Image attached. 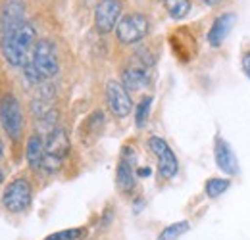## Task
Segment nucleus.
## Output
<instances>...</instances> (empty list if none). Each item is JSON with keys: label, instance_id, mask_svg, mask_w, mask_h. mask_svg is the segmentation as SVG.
Wrapping results in <instances>:
<instances>
[{"label": "nucleus", "instance_id": "9", "mask_svg": "<svg viewBox=\"0 0 250 240\" xmlns=\"http://www.w3.org/2000/svg\"><path fill=\"white\" fill-rule=\"evenodd\" d=\"M25 4L23 0H6L0 12V37L14 31L20 23L25 21Z\"/></svg>", "mask_w": 250, "mask_h": 240}, {"label": "nucleus", "instance_id": "5", "mask_svg": "<svg viewBox=\"0 0 250 240\" xmlns=\"http://www.w3.org/2000/svg\"><path fill=\"white\" fill-rule=\"evenodd\" d=\"M118 40L124 44H135L148 35V20L143 14H129L120 20L116 27Z\"/></svg>", "mask_w": 250, "mask_h": 240}, {"label": "nucleus", "instance_id": "25", "mask_svg": "<svg viewBox=\"0 0 250 240\" xmlns=\"http://www.w3.org/2000/svg\"><path fill=\"white\" fill-rule=\"evenodd\" d=\"M2 179H4V175H2V171H0V182H2Z\"/></svg>", "mask_w": 250, "mask_h": 240}, {"label": "nucleus", "instance_id": "22", "mask_svg": "<svg viewBox=\"0 0 250 240\" xmlns=\"http://www.w3.org/2000/svg\"><path fill=\"white\" fill-rule=\"evenodd\" d=\"M150 173H152L150 167H139L137 169V177H150Z\"/></svg>", "mask_w": 250, "mask_h": 240}, {"label": "nucleus", "instance_id": "16", "mask_svg": "<svg viewBox=\"0 0 250 240\" xmlns=\"http://www.w3.org/2000/svg\"><path fill=\"white\" fill-rule=\"evenodd\" d=\"M190 229L188 221H177V223H171L167 225L160 235H158V240H179L185 233Z\"/></svg>", "mask_w": 250, "mask_h": 240}, {"label": "nucleus", "instance_id": "7", "mask_svg": "<svg viewBox=\"0 0 250 240\" xmlns=\"http://www.w3.org/2000/svg\"><path fill=\"white\" fill-rule=\"evenodd\" d=\"M122 16V2L120 0H100L94 10V25L98 33H110L118 27Z\"/></svg>", "mask_w": 250, "mask_h": 240}, {"label": "nucleus", "instance_id": "19", "mask_svg": "<svg viewBox=\"0 0 250 240\" xmlns=\"http://www.w3.org/2000/svg\"><path fill=\"white\" fill-rule=\"evenodd\" d=\"M150 106H152V96H145L139 106H137V112H135V121H137V127H143L146 120H148V114H150Z\"/></svg>", "mask_w": 250, "mask_h": 240}, {"label": "nucleus", "instance_id": "14", "mask_svg": "<svg viewBox=\"0 0 250 240\" xmlns=\"http://www.w3.org/2000/svg\"><path fill=\"white\" fill-rule=\"evenodd\" d=\"M233 23H235V16L233 14H221L219 18H216L214 25L210 27V33H208V42L212 46H219L225 40V37L229 35Z\"/></svg>", "mask_w": 250, "mask_h": 240}, {"label": "nucleus", "instance_id": "4", "mask_svg": "<svg viewBox=\"0 0 250 240\" xmlns=\"http://www.w3.org/2000/svg\"><path fill=\"white\" fill-rule=\"evenodd\" d=\"M0 121L4 131L8 133V137L12 140H18L23 129V116H21V108L20 102L16 100V96L6 94L0 102Z\"/></svg>", "mask_w": 250, "mask_h": 240}, {"label": "nucleus", "instance_id": "15", "mask_svg": "<svg viewBox=\"0 0 250 240\" xmlns=\"http://www.w3.org/2000/svg\"><path fill=\"white\" fill-rule=\"evenodd\" d=\"M44 140L39 137V135H31L29 140H27V161L33 169H41L42 167V161H44Z\"/></svg>", "mask_w": 250, "mask_h": 240}, {"label": "nucleus", "instance_id": "18", "mask_svg": "<svg viewBox=\"0 0 250 240\" xmlns=\"http://www.w3.org/2000/svg\"><path fill=\"white\" fill-rule=\"evenodd\" d=\"M229 186H231L229 179H210L206 182V194H208V198H218Z\"/></svg>", "mask_w": 250, "mask_h": 240}, {"label": "nucleus", "instance_id": "3", "mask_svg": "<svg viewBox=\"0 0 250 240\" xmlns=\"http://www.w3.org/2000/svg\"><path fill=\"white\" fill-rule=\"evenodd\" d=\"M31 198L33 188L29 180L20 177V179H14L6 186V192L2 196V204L8 211L20 213V211H25L31 206Z\"/></svg>", "mask_w": 250, "mask_h": 240}, {"label": "nucleus", "instance_id": "6", "mask_svg": "<svg viewBox=\"0 0 250 240\" xmlns=\"http://www.w3.org/2000/svg\"><path fill=\"white\" fill-rule=\"evenodd\" d=\"M148 148L152 150V154L158 158V167H160V175L164 179H173L177 175V169H179V163H177V158L173 150L167 146V142L160 137H152L148 140Z\"/></svg>", "mask_w": 250, "mask_h": 240}, {"label": "nucleus", "instance_id": "11", "mask_svg": "<svg viewBox=\"0 0 250 240\" xmlns=\"http://www.w3.org/2000/svg\"><path fill=\"white\" fill-rule=\"evenodd\" d=\"M69 148H71V142H69L67 133L63 129H60V127H54L48 133L46 140H44V152H46V156L63 161L67 158V154H69Z\"/></svg>", "mask_w": 250, "mask_h": 240}, {"label": "nucleus", "instance_id": "12", "mask_svg": "<svg viewBox=\"0 0 250 240\" xmlns=\"http://www.w3.org/2000/svg\"><path fill=\"white\" fill-rule=\"evenodd\" d=\"M216 163L225 175H237L239 173V163H237V156L233 154L229 142H225L221 137L216 139Z\"/></svg>", "mask_w": 250, "mask_h": 240}, {"label": "nucleus", "instance_id": "17", "mask_svg": "<svg viewBox=\"0 0 250 240\" xmlns=\"http://www.w3.org/2000/svg\"><path fill=\"white\" fill-rule=\"evenodd\" d=\"M164 6L173 20H183L190 10V0H164Z\"/></svg>", "mask_w": 250, "mask_h": 240}, {"label": "nucleus", "instance_id": "2", "mask_svg": "<svg viewBox=\"0 0 250 240\" xmlns=\"http://www.w3.org/2000/svg\"><path fill=\"white\" fill-rule=\"evenodd\" d=\"M29 61L37 67V71L41 73L42 79H52V77L58 73V69H60L56 46H54V42L48 40V39L37 40Z\"/></svg>", "mask_w": 250, "mask_h": 240}, {"label": "nucleus", "instance_id": "10", "mask_svg": "<svg viewBox=\"0 0 250 240\" xmlns=\"http://www.w3.org/2000/svg\"><path fill=\"white\" fill-rule=\"evenodd\" d=\"M116 180H118V186H120L124 192H131V190L135 188V182H137V173H135V152L131 150L129 146L124 148L120 165H118V173H116Z\"/></svg>", "mask_w": 250, "mask_h": 240}, {"label": "nucleus", "instance_id": "8", "mask_svg": "<svg viewBox=\"0 0 250 240\" xmlns=\"http://www.w3.org/2000/svg\"><path fill=\"white\" fill-rule=\"evenodd\" d=\"M106 100H108L110 110L118 118H127L131 114V110H133V102H131L129 90L118 81H108V85H106Z\"/></svg>", "mask_w": 250, "mask_h": 240}, {"label": "nucleus", "instance_id": "24", "mask_svg": "<svg viewBox=\"0 0 250 240\" xmlns=\"http://www.w3.org/2000/svg\"><path fill=\"white\" fill-rule=\"evenodd\" d=\"M2 154H4V144H2V140H0V158H2Z\"/></svg>", "mask_w": 250, "mask_h": 240}, {"label": "nucleus", "instance_id": "20", "mask_svg": "<svg viewBox=\"0 0 250 240\" xmlns=\"http://www.w3.org/2000/svg\"><path fill=\"white\" fill-rule=\"evenodd\" d=\"M81 237H85V229H67V231L54 233L44 240H79Z\"/></svg>", "mask_w": 250, "mask_h": 240}, {"label": "nucleus", "instance_id": "13", "mask_svg": "<svg viewBox=\"0 0 250 240\" xmlns=\"http://www.w3.org/2000/svg\"><path fill=\"white\" fill-rule=\"evenodd\" d=\"M150 83H152V73L148 67H143V65L127 67L122 77V85L127 90H139L143 87H148Z\"/></svg>", "mask_w": 250, "mask_h": 240}, {"label": "nucleus", "instance_id": "23", "mask_svg": "<svg viewBox=\"0 0 250 240\" xmlns=\"http://www.w3.org/2000/svg\"><path fill=\"white\" fill-rule=\"evenodd\" d=\"M204 4H208V6H214V4H219L221 0H202Z\"/></svg>", "mask_w": 250, "mask_h": 240}, {"label": "nucleus", "instance_id": "1", "mask_svg": "<svg viewBox=\"0 0 250 240\" xmlns=\"http://www.w3.org/2000/svg\"><path fill=\"white\" fill-rule=\"evenodd\" d=\"M35 44H37V31L27 20L20 23L14 31H10L8 35L0 37L2 56L10 65H23L31 58Z\"/></svg>", "mask_w": 250, "mask_h": 240}, {"label": "nucleus", "instance_id": "21", "mask_svg": "<svg viewBox=\"0 0 250 240\" xmlns=\"http://www.w3.org/2000/svg\"><path fill=\"white\" fill-rule=\"evenodd\" d=\"M243 71L247 73V77L250 79V52H247V54L243 56Z\"/></svg>", "mask_w": 250, "mask_h": 240}]
</instances>
